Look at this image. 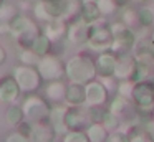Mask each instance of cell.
<instances>
[{
    "mask_svg": "<svg viewBox=\"0 0 154 142\" xmlns=\"http://www.w3.org/2000/svg\"><path fill=\"white\" fill-rule=\"evenodd\" d=\"M65 66H66V79L70 83L86 84V83L98 78L94 59L88 53H76V55H73L71 58H68Z\"/></svg>",
    "mask_w": 154,
    "mask_h": 142,
    "instance_id": "obj_1",
    "label": "cell"
},
{
    "mask_svg": "<svg viewBox=\"0 0 154 142\" xmlns=\"http://www.w3.org/2000/svg\"><path fill=\"white\" fill-rule=\"evenodd\" d=\"M12 26V32H10V36L15 40V43L18 45V48H30L32 43L35 41L38 35L42 33L38 23L35 22V18H30V17L20 15L10 23Z\"/></svg>",
    "mask_w": 154,
    "mask_h": 142,
    "instance_id": "obj_2",
    "label": "cell"
},
{
    "mask_svg": "<svg viewBox=\"0 0 154 142\" xmlns=\"http://www.w3.org/2000/svg\"><path fill=\"white\" fill-rule=\"evenodd\" d=\"M22 111L27 121L33 122H43L50 121V112H51V102L47 98L37 96L35 92H30L22 102Z\"/></svg>",
    "mask_w": 154,
    "mask_h": 142,
    "instance_id": "obj_3",
    "label": "cell"
},
{
    "mask_svg": "<svg viewBox=\"0 0 154 142\" xmlns=\"http://www.w3.org/2000/svg\"><path fill=\"white\" fill-rule=\"evenodd\" d=\"M14 78L20 86V91L25 94L30 92H37L40 89L43 78H42L40 71L37 69V66H28V65H18L14 69Z\"/></svg>",
    "mask_w": 154,
    "mask_h": 142,
    "instance_id": "obj_4",
    "label": "cell"
},
{
    "mask_svg": "<svg viewBox=\"0 0 154 142\" xmlns=\"http://www.w3.org/2000/svg\"><path fill=\"white\" fill-rule=\"evenodd\" d=\"M37 69L40 71L45 83L66 78V66H65L63 59L60 58V55H55V53L42 56L37 65Z\"/></svg>",
    "mask_w": 154,
    "mask_h": 142,
    "instance_id": "obj_5",
    "label": "cell"
},
{
    "mask_svg": "<svg viewBox=\"0 0 154 142\" xmlns=\"http://www.w3.org/2000/svg\"><path fill=\"white\" fill-rule=\"evenodd\" d=\"M111 41H113V32L109 28V23L106 18H100L98 22L91 23V32H90V40L86 45L94 51H104V50L111 48Z\"/></svg>",
    "mask_w": 154,
    "mask_h": 142,
    "instance_id": "obj_6",
    "label": "cell"
},
{
    "mask_svg": "<svg viewBox=\"0 0 154 142\" xmlns=\"http://www.w3.org/2000/svg\"><path fill=\"white\" fill-rule=\"evenodd\" d=\"M108 111L116 116L123 124L128 122H137V107L131 99L123 98L119 94H114L108 104Z\"/></svg>",
    "mask_w": 154,
    "mask_h": 142,
    "instance_id": "obj_7",
    "label": "cell"
},
{
    "mask_svg": "<svg viewBox=\"0 0 154 142\" xmlns=\"http://www.w3.org/2000/svg\"><path fill=\"white\" fill-rule=\"evenodd\" d=\"M131 101L139 111L154 112V81H136Z\"/></svg>",
    "mask_w": 154,
    "mask_h": 142,
    "instance_id": "obj_8",
    "label": "cell"
},
{
    "mask_svg": "<svg viewBox=\"0 0 154 142\" xmlns=\"http://www.w3.org/2000/svg\"><path fill=\"white\" fill-rule=\"evenodd\" d=\"M91 124L88 106H68L65 112V125L68 131H86Z\"/></svg>",
    "mask_w": 154,
    "mask_h": 142,
    "instance_id": "obj_9",
    "label": "cell"
},
{
    "mask_svg": "<svg viewBox=\"0 0 154 142\" xmlns=\"http://www.w3.org/2000/svg\"><path fill=\"white\" fill-rule=\"evenodd\" d=\"M32 15L38 22H50L53 18H60L63 15L61 0H40L32 7Z\"/></svg>",
    "mask_w": 154,
    "mask_h": 142,
    "instance_id": "obj_10",
    "label": "cell"
},
{
    "mask_svg": "<svg viewBox=\"0 0 154 142\" xmlns=\"http://www.w3.org/2000/svg\"><path fill=\"white\" fill-rule=\"evenodd\" d=\"M85 94H86L85 106H88V107H101V106H104L109 101L111 92L108 91L103 86V83L96 78V79H93V81L85 84Z\"/></svg>",
    "mask_w": 154,
    "mask_h": 142,
    "instance_id": "obj_11",
    "label": "cell"
},
{
    "mask_svg": "<svg viewBox=\"0 0 154 142\" xmlns=\"http://www.w3.org/2000/svg\"><path fill=\"white\" fill-rule=\"evenodd\" d=\"M134 43H136V32L131 28H124L121 32L113 35V41H111V51L118 56L133 53Z\"/></svg>",
    "mask_w": 154,
    "mask_h": 142,
    "instance_id": "obj_12",
    "label": "cell"
},
{
    "mask_svg": "<svg viewBox=\"0 0 154 142\" xmlns=\"http://www.w3.org/2000/svg\"><path fill=\"white\" fill-rule=\"evenodd\" d=\"M90 32H91V25L86 23L85 20L76 18L68 22V33H66V40L71 45H86L90 40Z\"/></svg>",
    "mask_w": 154,
    "mask_h": 142,
    "instance_id": "obj_13",
    "label": "cell"
},
{
    "mask_svg": "<svg viewBox=\"0 0 154 142\" xmlns=\"http://www.w3.org/2000/svg\"><path fill=\"white\" fill-rule=\"evenodd\" d=\"M114 76H116L119 81L124 79H129V81H136L137 76V63L134 58L133 53H128L118 58L116 63V69H114Z\"/></svg>",
    "mask_w": 154,
    "mask_h": 142,
    "instance_id": "obj_14",
    "label": "cell"
},
{
    "mask_svg": "<svg viewBox=\"0 0 154 142\" xmlns=\"http://www.w3.org/2000/svg\"><path fill=\"white\" fill-rule=\"evenodd\" d=\"M22 91L18 83L15 81L14 74L12 76H2L0 78V102L4 104H14L18 101Z\"/></svg>",
    "mask_w": 154,
    "mask_h": 142,
    "instance_id": "obj_15",
    "label": "cell"
},
{
    "mask_svg": "<svg viewBox=\"0 0 154 142\" xmlns=\"http://www.w3.org/2000/svg\"><path fill=\"white\" fill-rule=\"evenodd\" d=\"M42 32H43L53 43L65 41V40H66V33H68V20H65L60 17V18H53V20H50V22H45Z\"/></svg>",
    "mask_w": 154,
    "mask_h": 142,
    "instance_id": "obj_16",
    "label": "cell"
},
{
    "mask_svg": "<svg viewBox=\"0 0 154 142\" xmlns=\"http://www.w3.org/2000/svg\"><path fill=\"white\" fill-rule=\"evenodd\" d=\"M118 58H119V56L114 55L111 50H104V51L98 53V56L94 58V65H96L98 76H111V74H114Z\"/></svg>",
    "mask_w": 154,
    "mask_h": 142,
    "instance_id": "obj_17",
    "label": "cell"
},
{
    "mask_svg": "<svg viewBox=\"0 0 154 142\" xmlns=\"http://www.w3.org/2000/svg\"><path fill=\"white\" fill-rule=\"evenodd\" d=\"M66 88H68V83H65L63 79L48 81L47 86H45V98L51 104H63L65 98H66Z\"/></svg>",
    "mask_w": 154,
    "mask_h": 142,
    "instance_id": "obj_18",
    "label": "cell"
},
{
    "mask_svg": "<svg viewBox=\"0 0 154 142\" xmlns=\"http://www.w3.org/2000/svg\"><path fill=\"white\" fill-rule=\"evenodd\" d=\"M57 131L51 125L50 121H43V122H37L33 124V131H32L30 140L32 142H53L57 139Z\"/></svg>",
    "mask_w": 154,
    "mask_h": 142,
    "instance_id": "obj_19",
    "label": "cell"
},
{
    "mask_svg": "<svg viewBox=\"0 0 154 142\" xmlns=\"http://www.w3.org/2000/svg\"><path fill=\"white\" fill-rule=\"evenodd\" d=\"M85 101H86V94H85V84H78V83H68L65 104H68V106H85Z\"/></svg>",
    "mask_w": 154,
    "mask_h": 142,
    "instance_id": "obj_20",
    "label": "cell"
},
{
    "mask_svg": "<svg viewBox=\"0 0 154 142\" xmlns=\"http://www.w3.org/2000/svg\"><path fill=\"white\" fill-rule=\"evenodd\" d=\"M68 104H51V112H50V122L55 127L57 134H66L68 129L65 125V112H66Z\"/></svg>",
    "mask_w": 154,
    "mask_h": 142,
    "instance_id": "obj_21",
    "label": "cell"
},
{
    "mask_svg": "<svg viewBox=\"0 0 154 142\" xmlns=\"http://www.w3.org/2000/svg\"><path fill=\"white\" fill-rule=\"evenodd\" d=\"M61 5H63V15H61V18L68 20V22L80 18L83 0H61Z\"/></svg>",
    "mask_w": 154,
    "mask_h": 142,
    "instance_id": "obj_22",
    "label": "cell"
},
{
    "mask_svg": "<svg viewBox=\"0 0 154 142\" xmlns=\"http://www.w3.org/2000/svg\"><path fill=\"white\" fill-rule=\"evenodd\" d=\"M86 134H88L90 142H106L108 135H109V131L101 122H91L86 127Z\"/></svg>",
    "mask_w": 154,
    "mask_h": 142,
    "instance_id": "obj_23",
    "label": "cell"
},
{
    "mask_svg": "<svg viewBox=\"0 0 154 142\" xmlns=\"http://www.w3.org/2000/svg\"><path fill=\"white\" fill-rule=\"evenodd\" d=\"M81 20H85L86 23H94L98 22L100 18H103L100 8H98L96 2H83V7H81V15H80Z\"/></svg>",
    "mask_w": 154,
    "mask_h": 142,
    "instance_id": "obj_24",
    "label": "cell"
},
{
    "mask_svg": "<svg viewBox=\"0 0 154 142\" xmlns=\"http://www.w3.org/2000/svg\"><path fill=\"white\" fill-rule=\"evenodd\" d=\"M32 48H33V51L42 58V56L50 55V53L53 51V41H51V40L48 38L43 32H42L40 35L35 38V41L32 43Z\"/></svg>",
    "mask_w": 154,
    "mask_h": 142,
    "instance_id": "obj_25",
    "label": "cell"
},
{
    "mask_svg": "<svg viewBox=\"0 0 154 142\" xmlns=\"http://www.w3.org/2000/svg\"><path fill=\"white\" fill-rule=\"evenodd\" d=\"M25 119L22 106H17V102L14 104H7V111H5V122L12 127H17L22 121Z\"/></svg>",
    "mask_w": 154,
    "mask_h": 142,
    "instance_id": "obj_26",
    "label": "cell"
},
{
    "mask_svg": "<svg viewBox=\"0 0 154 142\" xmlns=\"http://www.w3.org/2000/svg\"><path fill=\"white\" fill-rule=\"evenodd\" d=\"M121 20L129 26L131 30L137 32L141 28V23H139V10L133 8V7H124L123 12H121Z\"/></svg>",
    "mask_w": 154,
    "mask_h": 142,
    "instance_id": "obj_27",
    "label": "cell"
},
{
    "mask_svg": "<svg viewBox=\"0 0 154 142\" xmlns=\"http://www.w3.org/2000/svg\"><path fill=\"white\" fill-rule=\"evenodd\" d=\"M22 13V10L18 8V5L15 3H2L0 5V22H7V23H12L18 15Z\"/></svg>",
    "mask_w": 154,
    "mask_h": 142,
    "instance_id": "obj_28",
    "label": "cell"
},
{
    "mask_svg": "<svg viewBox=\"0 0 154 142\" xmlns=\"http://www.w3.org/2000/svg\"><path fill=\"white\" fill-rule=\"evenodd\" d=\"M18 61L22 65H28V66H37L40 61V56L33 51V48H20L18 51Z\"/></svg>",
    "mask_w": 154,
    "mask_h": 142,
    "instance_id": "obj_29",
    "label": "cell"
},
{
    "mask_svg": "<svg viewBox=\"0 0 154 142\" xmlns=\"http://www.w3.org/2000/svg\"><path fill=\"white\" fill-rule=\"evenodd\" d=\"M96 5H98L101 15H103L104 18H106V17H113L114 13L119 10L116 0H96Z\"/></svg>",
    "mask_w": 154,
    "mask_h": 142,
    "instance_id": "obj_30",
    "label": "cell"
},
{
    "mask_svg": "<svg viewBox=\"0 0 154 142\" xmlns=\"http://www.w3.org/2000/svg\"><path fill=\"white\" fill-rule=\"evenodd\" d=\"M139 23L144 28H151L154 25V10L149 8V7L139 8Z\"/></svg>",
    "mask_w": 154,
    "mask_h": 142,
    "instance_id": "obj_31",
    "label": "cell"
},
{
    "mask_svg": "<svg viewBox=\"0 0 154 142\" xmlns=\"http://www.w3.org/2000/svg\"><path fill=\"white\" fill-rule=\"evenodd\" d=\"M134 83H136V81H129V79H124V81H119V83H118L116 94L123 96V98L131 99V96H133V89H134Z\"/></svg>",
    "mask_w": 154,
    "mask_h": 142,
    "instance_id": "obj_32",
    "label": "cell"
},
{
    "mask_svg": "<svg viewBox=\"0 0 154 142\" xmlns=\"http://www.w3.org/2000/svg\"><path fill=\"white\" fill-rule=\"evenodd\" d=\"M63 142H90L86 131H68L63 135Z\"/></svg>",
    "mask_w": 154,
    "mask_h": 142,
    "instance_id": "obj_33",
    "label": "cell"
},
{
    "mask_svg": "<svg viewBox=\"0 0 154 142\" xmlns=\"http://www.w3.org/2000/svg\"><path fill=\"white\" fill-rule=\"evenodd\" d=\"M88 109H90L91 122H101V124H103L104 119L108 117V114H109V111L104 109V106H101V107H88Z\"/></svg>",
    "mask_w": 154,
    "mask_h": 142,
    "instance_id": "obj_34",
    "label": "cell"
},
{
    "mask_svg": "<svg viewBox=\"0 0 154 142\" xmlns=\"http://www.w3.org/2000/svg\"><path fill=\"white\" fill-rule=\"evenodd\" d=\"M129 142H154V135L149 131H146L144 127H139L133 135H131Z\"/></svg>",
    "mask_w": 154,
    "mask_h": 142,
    "instance_id": "obj_35",
    "label": "cell"
},
{
    "mask_svg": "<svg viewBox=\"0 0 154 142\" xmlns=\"http://www.w3.org/2000/svg\"><path fill=\"white\" fill-rule=\"evenodd\" d=\"M98 79L103 83V86L111 92V94H116V89H118V83H119V79H118L114 74H111V76H98Z\"/></svg>",
    "mask_w": 154,
    "mask_h": 142,
    "instance_id": "obj_36",
    "label": "cell"
},
{
    "mask_svg": "<svg viewBox=\"0 0 154 142\" xmlns=\"http://www.w3.org/2000/svg\"><path fill=\"white\" fill-rule=\"evenodd\" d=\"M129 140H131V137L126 134V132L121 131V129H116V131L109 132L106 142H129Z\"/></svg>",
    "mask_w": 154,
    "mask_h": 142,
    "instance_id": "obj_37",
    "label": "cell"
},
{
    "mask_svg": "<svg viewBox=\"0 0 154 142\" xmlns=\"http://www.w3.org/2000/svg\"><path fill=\"white\" fill-rule=\"evenodd\" d=\"M4 142H32V140H30V137L23 135L22 132L14 131V132H10V134H7V137H5Z\"/></svg>",
    "mask_w": 154,
    "mask_h": 142,
    "instance_id": "obj_38",
    "label": "cell"
},
{
    "mask_svg": "<svg viewBox=\"0 0 154 142\" xmlns=\"http://www.w3.org/2000/svg\"><path fill=\"white\" fill-rule=\"evenodd\" d=\"M17 131L22 132L23 135H27V137H30V135H32V131H33V122L23 119V121H22L20 124L17 125Z\"/></svg>",
    "mask_w": 154,
    "mask_h": 142,
    "instance_id": "obj_39",
    "label": "cell"
},
{
    "mask_svg": "<svg viewBox=\"0 0 154 142\" xmlns=\"http://www.w3.org/2000/svg\"><path fill=\"white\" fill-rule=\"evenodd\" d=\"M32 7H33V3H32L30 0H20V3H18V8H20L22 12H28V10L32 12Z\"/></svg>",
    "mask_w": 154,
    "mask_h": 142,
    "instance_id": "obj_40",
    "label": "cell"
},
{
    "mask_svg": "<svg viewBox=\"0 0 154 142\" xmlns=\"http://www.w3.org/2000/svg\"><path fill=\"white\" fill-rule=\"evenodd\" d=\"M10 32H12L10 23H7V22H0V35H10Z\"/></svg>",
    "mask_w": 154,
    "mask_h": 142,
    "instance_id": "obj_41",
    "label": "cell"
},
{
    "mask_svg": "<svg viewBox=\"0 0 154 142\" xmlns=\"http://www.w3.org/2000/svg\"><path fill=\"white\" fill-rule=\"evenodd\" d=\"M7 61V51H5L4 46H0V66Z\"/></svg>",
    "mask_w": 154,
    "mask_h": 142,
    "instance_id": "obj_42",
    "label": "cell"
},
{
    "mask_svg": "<svg viewBox=\"0 0 154 142\" xmlns=\"http://www.w3.org/2000/svg\"><path fill=\"white\" fill-rule=\"evenodd\" d=\"M129 2H131V0H116V3H118V7H119V8L128 7V5H129Z\"/></svg>",
    "mask_w": 154,
    "mask_h": 142,
    "instance_id": "obj_43",
    "label": "cell"
},
{
    "mask_svg": "<svg viewBox=\"0 0 154 142\" xmlns=\"http://www.w3.org/2000/svg\"><path fill=\"white\" fill-rule=\"evenodd\" d=\"M151 41L154 43V32H151Z\"/></svg>",
    "mask_w": 154,
    "mask_h": 142,
    "instance_id": "obj_44",
    "label": "cell"
},
{
    "mask_svg": "<svg viewBox=\"0 0 154 142\" xmlns=\"http://www.w3.org/2000/svg\"><path fill=\"white\" fill-rule=\"evenodd\" d=\"M137 2H144V3H146V2H152V0H137Z\"/></svg>",
    "mask_w": 154,
    "mask_h": 142,
    "instance_id": "obj_45",
    "label": "cell"
},
{
    "mask_svg": "<svg viewBox=\"0 0 154 142\" xmlns=\"http://www.w3.org/2000/svg\"><path fill=\"white\" fill-rule=\"evenodd\" d=\"M83 2H96V0H83Z\"/></svg>",
    "mask_w": 154,
    "mask_h": 142,
    "instance_id": "obj_46",
    "label": "cell"
},
{
    "mask_svg": "<svg viewBox=\"0 0 154 142\" xmlns=\"http://www.w3.org/2000/svg\"><path fill=\"white\" fill-rule=\"evenodd\" d=\"M30 2H32V3H35V2H40V0H30Z\"/></svg>",
    "mask_w": 154,
    "mask_h": 142,
    "instance_id": "obj_47",
    "label": "cell"
},
{
    "mask_svg": "<svg viewBox=\"0 0 154 142\" xmlns=\"http://www.w3.org/2000/svg\"><path fill=\"white\" fill-rule=\"evenodd\" d=\"M2 3H4V0H0V5H2Z\"/></svg>",
    "mask_w": 154,
    "mask_h": 142,
    "instance_id": "obj_48",
    "label": "cell"
},
{
    "mask_svg": "<svg viewBox=\"0 0 154 142\" xmlns=\"http://www.w3.org/2000/svg\"><path fill=\"white\" fill-rule=\"evenodd\" d=\"M53 142H57V140H53Z\"/></svg>",
    "mask_w": 154,
    "mask_h": 142,
    "instance_id": "obj_49",
    "label": "cell"
}]
</instances>
